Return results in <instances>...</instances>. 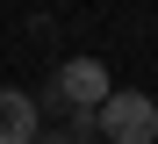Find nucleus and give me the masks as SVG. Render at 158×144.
<instances>
[{"instance_id":"nucleus-1","label":"nucleus","mask_w":158,"mask_h":144,"mask_svg":"<svg viewBox=\"0 0 158 144\" xmlns=\"http://www.w3.org/2000/svg\"><path fill=\"white\" fill-rule=\"evenodd\" d=\"M94 130L108 144H158V101L137 94V86H115V94L94 108Z\"/></svg>"},{"instance_id":"nucleus-2","label":"nucleus","mask_w":158,"mask_h":144,"mask_svg":"<svg viewBox=\"0 0 158 144\" xmlns=\"http://www.w3.org/2000/svg\"><path fill=\"white\" fill-rule=\"evenodd\" d=\"M108 94L115 86H108V65H101V58H65V65L50 72V101L72 108V115H94Z\"/></svg>"},{"instance_id":"nucleus-3","label":"nucleus","mask_w":158,"mask_h":144,"mask_svg":"<svg viewBox=\"0 0 158 144\" xmlns=\"http://www.w3.org/2000/svg\"><path fill=\"white\" fill-rule=\"evenodd\" d=\"M43 137V115L22 86H0V144H36Z\"/></svg>"},{"instance_id":"nucleus-4","label":"nucleus","mask_w":158,"mask_h":144,"mask_svg":"<svg viewBox=\"0 0 158 144\" xmlns=\"http://www.w3.org/2000/svg\"><path fill=\"white\" fill-rule=\"evenodd\" d=\"M86 123H94V115H72V130H43L36 144H86Z\"/></svg>"}]
</instances>
